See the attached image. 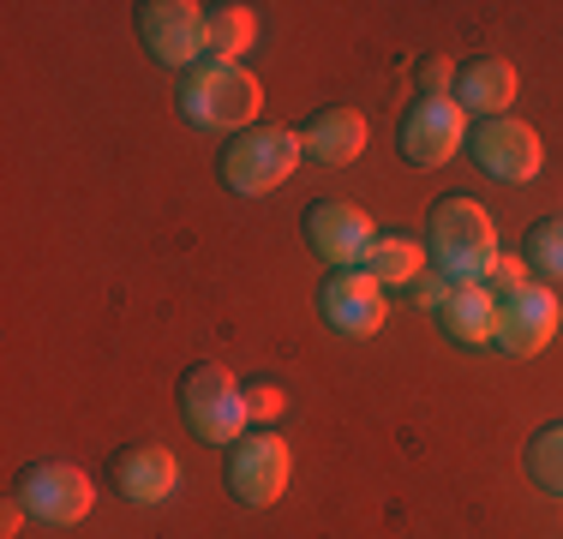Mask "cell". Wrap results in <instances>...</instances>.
I'll use <instances>...</instances> for the list:
<instances>
[{"mask_svg": "<svg viewBox=\"0 0 563 539\" xmlns=\"http://www.w3.org/2000/svg\"><path fill=\"white\" fill-rule=\"evenodd\" d=\"M521 258H528L533 276L545 282H563V216H540L521 240Z\"/></svg>", "mask_w": 563, "mask_h": 539, "instance_id": "cell-20", "label": "cell"}, {"mask_svg": "<svg viewBox=\"0 0 563 539\" xmlns=\"http://www.w3.org/2000/svg\"><path fill=\"white\" fill-rule=\"evenodd\" d=\"M467 144V114L455 97H413V108L396 127V151L408 168H444Z\"/></svg>", "mask_w": 563, "mask_h": 539, "instance_id": "cell-9", "label": "cell"}, {"mask_svg": "<svg viewBox=\"0 0 563 539\" xmlns=\"http://www.w3.org/2000/svg\"><path fill=\"white\" fill-rule=\"evenodd\" d=\"M366 139H372L366 114H360V108H347V102L318 108V114L300 127V151H306V162H330V168L354 162L360 151H366Z\"/></svg>", "mask_w": 563, "mask_h": 539, "instance_id": "cell-15", "label": "cell"}, {"mask_svg": "<svg viewBox=\"0 0 563 539\" xmlns=\"http://www.w3.org/2000/svg\"><path fill=\"white\" fill-rule=\"evenodd\" d=\"M252 43H258V12H252V7H240V0H217V7H205V61L240 66Z\"/></svg>", "mask_w": 563, "mask_h": 539, "instance_id": "cell-17", "label": "cell"}, {"mask_svg": "<svg viewBox=\"0 0 563 539\" xmlns=\"http://www.w3.org/2000/svg\"><path fill=\"white\" fill-rule=\"evenodd\" d=\"M384 294L390 288H378L372 270H330L312 300H318V318L336 336H378L384 318H390V300H384Z\"/></svg>", "mask_w": 563, "mask_h": 539, "instance_id": "cell-12", "label": "cell"}, {"mask_svg": "<svg viewBox=\"0 0 563 539\" xmlns=\"http://www.w3.org/2000/svg\"><path fill=\"white\" fill-rule=\"evenodd\" d=\"M300 162H306L300 127H271V120H258V127L228 139V151L217 156V180L234 198H264V193H276V186H288Z\"/></svg>", "mask_w": 563, "mask_h": 539, "instance_id": "cell-3", "label": "cell"}, {"mask_svg": "<svg viewBox=\"0 0 563 539\" xmlns=\"http://www.w3.org/2000/svg\"><path fill=\"white\" fill-rule=\"evenodd\" d=\"M174 108H180L186 127L198 132H246L258 127V108H264V85L246 73V66H228V61H198L192 73H180L174 85Z\"/></svg>", "mask_w": 563, "mask_h": 539, "instance_id": "cell-2", "label": "cell"}, {"mask_svg": "<svg viewBox=\"0 0 563 539\" xmlns=\"http://www.w3.org/2000/svg\"><path fill=\"white\" fill-rule=\"evenodd\" d=\"M222 480H228V497L246 509H271L282 504V492H288L294 480V450L288 438L271 426H252L246 438H234L222 450Z\"/></svg>", "mask_w": 563, "mask_h": 539, "instance_id": "cell-5", "label": "cell"}, {"mask_svg": "<svg viewBox=\"0 0 563 539\" xmlns=\"http://www.w3.org/2000/svg\"><path fill=\"white\" fill-rule=\"evenodd\" d=\"M109 474L126 504H163L180 492V462H174L168 443H126V450H114Z\"/></svg>", "mask_w": 563, "mask_h": 539, "instance_id": "cell-13", "label": "cell"}, {"mask_svg": "<svg viewBox=\"0 0 563 539\" xmlns=\"http://www.w3.org/2000/svg\"><path fill=\"white\" fill-rule=\"evenodd\" d=\"M486 288L498 294H516V288H528V258H509V252H498V264H492V276H486Z\"/></svg>", "mask_w": 563, "mask_h": 539, "instance_id": "cell-22", "label": "cell"}, {"mask_svg": "<svg viewBox=\"0 0 563 539\" xmlns=\"http://www.w3.org/2000/svg\"><path fill=\"white\" fill-rule=\"evenodd\" d=\"M467 156H474V168L492 174L498 186H528V180H540V168H545L540 132L516 114L474 120V127H467Z\"/></svg>", "mask_w": 563, "mask_h": 539, "instance_id": "cell-6", "label": "cell"}, {"mask_svg": "<svg viewBox=\"0 0 563 539\" xmlns=\"http://www.w3.org/2000/svg\"><path fill=\"white\" fill-rule=\"evenodd\" d=\"M24 521H31V509H24L19 497H7V504H0V539H19Z\"/></svg>", "mask_w": 563, "mask_h": 539, "instance_id": "cell-25", "label": "cell"}, {"mask_svg": "<svg viewBox=\"0 0 563 539\" xmlns=\"http://www.w3.org/2000/svg\"><path fill=\"white\" fill-rule=\"evenodd\" d=\"M300 228H306V246L318 252V264H330V270H366V252L378 240L372 216L360 205H347V198H312Z\"/></svg>", "mask_w": 563, "mask_h": 539, "instance_id": "cell-8", "label": "cell"}, {"mask_svg": "<svg viewBox=\"0 0 563 539\" xmlns=\"http://www.w3.org/2000/svg\"><path fill=\"white\" fill-rule=\"evenodd\" d=\"M558 323H563V300L545 288V282H528V288H516V294H504V300H498L492 348H498V354L528 360V354H540V348H552Z\"/></svg>", "mask_w": 563, "mask_h": 539, "instance_id": "cell-11", "label": "cell"}, {"mask_svg": "<svg viewBox=\"0 0 563 539\" xmlns=\"http://www.w3.org/2000/svg\"><path fill=\"white\" fill-rule=\"evenodd\" d=\"M528 480L540 485L545 497H563V420L533 431V443H528Z\"/></svg>", "mask_w": 563, "mask_h": 539, "instance_id": "cell-19", "label": "cell"}, {"mask_svg": "<svg viewBox=\"0 0 563 539\" xmlns=\"http://www.w3.org/2000/svg\"><path fill=\"white\" fill-rule=\"evenodd\" d=\"M139 43L151 61L192 73L205 61V7L198 0H144L139 7Z\"/></svg>", "mask_w": 563, "mask_h": 539, "instance_id": "cell-10", "label": "cell"}, {"mask_svg": "<svg viewBox=\"0 0 563 539\" xmlns=\"http://www.w3.org/2000/svg\"><path fill=\"white\" fill-rule=\"evenodd\" d=\"M180 420L192 431L198 443H210V450H228L234 438H246L252 414H246V384H240L228 366L217 360H205V366H192L180 377Z\"/></svg>", "mask_w": 563, "mask_h": 539, "instance_id": "cell-4", "label": "cell"}, {"mask_svg": "<svg viewBox=\"0 0 563 539\" xmlns=\"http://www.w3.org/2000/svg\"><path fill=\"white\" fill-rule=\"evenodd\" d=\"M420 97H455V61H426L420 66Z\"/></svg>", "mask_w": 563, "mask_h": 539, "instance_id": "cell-23", "label": "cell"}, {"mask_svg": "<svg viewBox=\"0 0 563 539\" xmlns=\"http://www.w3.org/2000/svg\"><path fill=\"white\" fill-rule=\"evenodd\" d=\"M12 497H19V504L31 509V521H43V528H78V521L90 516V504H97V485H90V474L73 462H31L12 480Z\"/></svg>", "mask_w": 563, "mask_h": 539, "instance_id": "cell-7", "label": "cell"}, {"mask_svg": "<svg viewBox=\"0 0 563 539\" xmlns=\"http://www.w3.org/2000/svg\"><path fill=\"white\" fill-rule=\"evenodd\" d=\"M366 270H372V282H378V288H413V282L432 270V258H426V240L384 228V234L372 240V252H366Z\"/></svg>", "mask_w": 563, "mask_h": 539, "instance_id": "cell-18", "label": "cell"}, {"mask_svg": "<svg viewBox=\"0 0 563 539\" xmlns=\"http://www.w3.org/2000/svg\"><path fill=\"white\" fill-rule=\"evenodd\" d=\"M450 288H455V282H450V276H438V270H426V276H420V282H413V288H408V294H413V306H426V312H438V306H444V300H450Z\"/></svg>", "mask_w": 563, "mask_h": 539, "instance_id": "cell-24", "label": "cell"}, {"mask_svg": "<svg viewBox=\"0 0 563 539\" xmlns=\"http://www.w3.org/2000/svg\"><path fill=\"white\" fill-rule=\"evenodd\" d=\"M521 90V73L504 61V54H467V61H455V102H462V114H509V102H516Z\"/></svg>", "mask_w": 563, "mask_h": 539, "instance_id": "cell-14", "label": "cell"}, {"mask_svg": "<svg viewBox=\"0 0 563 539\" xmlns=\"http://www.w3.org/2000/svg\"><path fill=\"white\" fill-rule=\"evenodd\" d=\"M426 258H432L438 276H450L455 288L462 282H486L492 264H498V228L479 198L450 193L438 198L432 216H426Z\"/></svg>", "mask_w": 563, "mask_h": 539, "instance_id": "cell-1", "label": "cell"}, {"mask_svg": "<svg viewBox=\"0 0 563 539\" xmlns=\"http://www.w3.org/2000/svg\"><path fill=\"white\" fill-rule=\"evenodd\" d=\"M432 318L455 348H486L492 330H498V294L486 282H462V288H450V300Z\"/></svg>", "mask_w": 563, "mask_h": 539, "instance_id": "cell-16", "label": "cell"}, {"mask_svg": "<svg viewBox=\"0 0 563 539\" xmlns=\"http://www.w3.org/2000/svg\"><path fill=\"white\" fill-rule=\"evenodd\" d=\"M282 408H288V396H282V384H276V377H258V384H246V414H252V426L276 420Z\"/></svg>", "mask_w": 563, "mask_h": 539, "instance_id": "cell-21", "label": "cell"}]
</instances>
